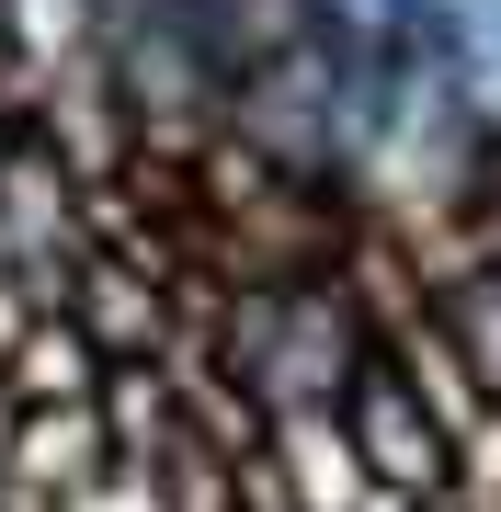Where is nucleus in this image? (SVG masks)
<instances>
[{"instance_id":"1","label":"nucleus","mask_w":501,"mask_h":512,"mask_svg":"<svg viewBox=\"0 0 501 512\" xmlns=\"http://www.w3.org/2000/svg\"><path fill=\"white\" fill-rule=\"evenodd\" d=\"M376 353L365 296L342 285V262H308V274H262L228 285L217 319H205V365H217L262 421H297V410H342L353 365Z\"/></svg>"},{"instance_id":"2","label":"nucleus","mask_w":501,"mask_h":512,"mask_svg":"<svg viewBox=\"0 0 501 512\" xmlns=\"http://www.w3.org/2000/svg\"><path fill=\"white\" fill-rule=\"evenodd\" d=\"M342 433H353V456H365L376 512H445V490H456V444L433 433V410L399 387L388 353H365V365H353V387H342Z\"/></svg>"},{"instance_id":"3","label":"nucleus","mask_w":501,"mask_h":512,"mask_svg":"<svg viewBox=\"0 0 501 512\" xmlns=\"http://www.w3.org/2000/svg\"><path fill=\"white\" fill-rule=\"evenodd\" d=\"M103 467H114V444H103V410H92V399H69V410H12L0 512H69Z\"/></svg>"},{"instance_id":"4","label":"nucleus","mask_w":501,"mask_h":512,"mask_svg":"<svg viewBox=\"0 0 501 512\" xmlns=\"http://www.w3.org/2000/svg\"><path fill=\"white\" fill-rule=\"evenodd\" d=\"M262 467H274L285 512H376L365 456H353L342 410H297V421H262Z\"/></svg>"},{"instance_id":"5","label":"nucleus","mask_w":501,"mask_h":512,"mask_svg":"<svg viewBox=\"0 0 501 512\" xmlns=\"http://www.w3.org/2000/svg\"><path fill=\"white\" fill-rule=\"evenodd\" d=\"M0 12H12V103L103 69V0H0Z\"/></svg>"},{"instance_id":"6","label":"nucleus","mask_w":501,"mask_h":512,"mask_svg":"<svg viewBox=\"0 0 501 512\" xmlns=\"http://www.w3.org/2000/svg\"><path fill=\"white\" fill-rule=\"evenodd\" d=\"M92 410H103L114 467H137V478L171 467V444H183V387H171V365H114L92 387Z\"/></svg>"},{"instance_id":"7","label":"nucleus","mask_w":501,"mask_h":512,"mask_svg":"<svg viewBox=\"0 0 501 512\" xmlns=\"http://www.w3.org/2000/svg\"><path fill=\"white\" fill-rule=\"evenodd\" d=\"M103 387V353L80 342L69 319H23L12 330V353H0V399L12 410H69V399H92Z\"/></svg>"},{"instance_id":"8","label":"nucleus","mask_w":501,"mask_h":512,"mask_svg":"<svg viewBox=\"0 0 501 512\" xmlns=\"http://www.w3.org/2000/svg\"><path fill=\"white\" fill-rule=\"evenodd\" d=\"M445 512H501V399L479 410V433H456V490Z\"/></svg>"},{"instance_id":"9","label":"nucleus","mask_w":501,"mask_h":512,"mask_svg":"<svg viewBox=\"0 0 501 512\" xmlns=\"http://www.w3.org/2000/svg\"><path fill=\"white\" fill-rule=\"evenodd\" d=\"M69 512H160V478H137V467H103L92 490H80Z\"/></svg>"},{"instance_id":"10","label":"nucleus","mask_w":501,"mask_h":512,"mask_svg":"<svg viewBox=\"0 0 501 512\" xmlns=\"http://www.w3.org/2000/svg\"><path fill=\"white\" fill-rule=\"evenodd\" d=\"M23 319H35V308H23L12 285H0V353H12V330H23Z\"/></svg>"},{"instance_id":"11","label":"nucleus","mask_w":501,"mask_h":512,"mask_svg":"<svg viewBox=\"0 0 501 512\" xmlns=\"http://www.w3.org/2000/svg\"><path fill=\"white\" fill-rule=\"evenodd\" d=\"M0 103H12V12H0Z\"/></svg>"},{"instance_id":"12","label":"nucleus","mask_w":501,"mask_h":512,"mask_svg":"<svg viewBox=\"0 0 501 512\" xmlns=\"http://www.w3.org/2000/svg\"><path fill=\"white\" fill-rule=\"evenodd\" d=\"M12 126H23V103H0V148H12Z\"/></svg>"},{"instance_id":"13","label":"nucleus","mask_w":501,"mask_h":512,"mask_svg":"<svg viewBox=\"0 0 501 512\" xmlns=\"http://www.w3.org/2000/svg\"><path fill=\"white\" fill-rule=\"evenodd\" d=\"M0 456H12V399H0Z\"/></svg>"}]
</instances>
